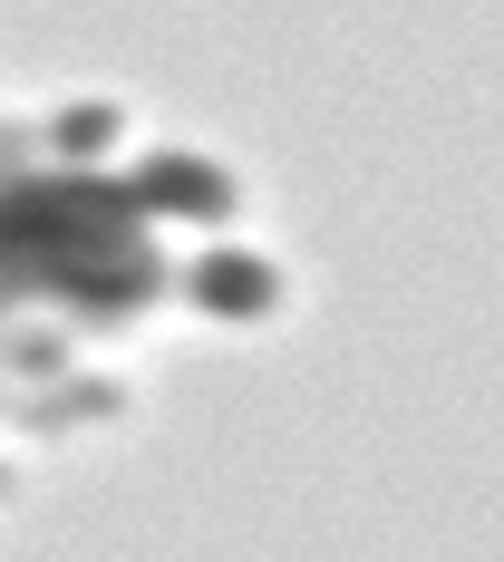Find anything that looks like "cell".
Masks as SVG:
<instances>
[{
  "label": "cell",
  "instance_id": "6da1fadb",
  "mask_svg": "<svg viewBox=\"0 0 504 562\" xmlns=\"http://www.w3.org/2000/svg\"><path fill=\"white\" fill-rule=\"evenodd\" d=\"M156 281H166V262H156L126 184L78 175V184H10L0 194V301L49 291L88 330H108Z\"/></svg>",
  "mask_w": 504,
  "mask_h": 562
},
{
  "label": "cell",
  "instance_id": "7a4b0ae2",
  "mask_svg": "<svg viewBox=\"0 0 504 562\" xmlns=\"http://www.w3.org/2000/svg\"><path fill=\"white\" fill-rule=\"evenodd\" d=\"M126 194H136V214H184V224H224L243 204V184L224 166H204V156H146L126 175Z\"/></svg>",
  "mask_w": 504,
  "mask_h": 562
},
{
  "label": "cell",
  "instance_id": "3957f363",
  "mask_svg": "<svg viewBox=\"0 0 504 562\" xmlns=\"http://www.w3.org/2000/svg\"><path fill=\"white\" fill-rule=\"evenodd\" d=\"M184 291L214 311V321H262L281 301V272L262 262V252H204L194 272H184Z\"/></svg>",
  "mask_w": 504,
  "mask_h": 562
},
{
  "label": "cell",
  "instance_id": "277c9868",
  "mask_svg": "<svg viewBox=\"0 0 504 562\" xmlns=\"http://www.w3.org/2000/svg\"><path fill=\"white\" fill-rule=\"evenodd\" d=\"M116 407H126L116 379H58L49 397L20 407V427H30V437H58V427H78V417H116Z\"/></svg>",
  "mask_w": 504,
  "mask_h": 562
},
{
  "label": "cell",
  "instance_id": "5b68a950",
  "mask_svg": "<svg viewBox=\"0 0 504 562\" xmlns=\"http://www.w3.org/2000/svg\"><path fill=\"white\" fill-rule=\"evenodd\" d=\"M116 126H126V116H116L108 98H88V108H58L49 116V146L68 156V166H88V156H108V146H116Z\"/></svg>",
  "mask_w": 504,
  "mask_h": 562
},
{
  "label": "cell",
  "instance_id": "8992f818",
  "mask_svg": "<svg viewBox=\"0 0 504 562\" xmlns=\"http://www.w3.org/2000/svg\"><path fill=\"white\" fill-rule=\"evenodd\" d=\"M0 369H20V379H68L78 359H68L58 330H0Z\"/></svg>",
  "mask_w": 504,
  "mask_h": 562
},
{
  "label": "cell",
  "instance_id": "52a82bcc",
  "mask_svg": "<svg viewBox=\"0 0 504 562\" xmlns=\"http://www.w3.org/2000/svg\"><path fill=\"white\" fill-rule=\"evenodd\" d=\"M30 156H40V146H30V136H20V126H0V194H10V184H20V175H30Z\"/></svg>",
  "mask_w": 504,
  "mask_h": 562
},
{
  "label": "cell",
  "instance_id": "ba28073f",
  "mask_svg": "<svg viewBox=\"0 0 504 562\" xmlns=\"http://www.w3.org/2000/svg\"><path fill=\"white\" fill-rule=\"evenodd\" d=\"M0 495H10V465H0Z\"/></svg>",
  "mask_w": 504,
  "mask_h": 562
},
{
  "label": "cell",
  "instance_id": "9c48e42d",
  "mask_svg": "<svg viewBox=\"0 0 504 562\" xmlns=\"http://www.w3.org/2000/svg\"><path fill=\"white\" fill-rule=\"evenodd\" d=\"M0 311H10V301H0Z\"/></svg>",
  "mask_w": 504,
  "mask_h": 562
}]
</instances>
